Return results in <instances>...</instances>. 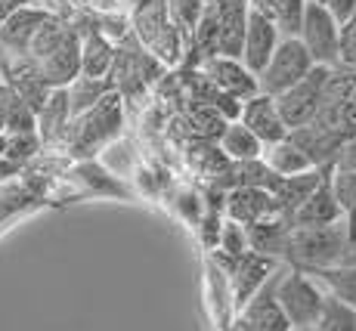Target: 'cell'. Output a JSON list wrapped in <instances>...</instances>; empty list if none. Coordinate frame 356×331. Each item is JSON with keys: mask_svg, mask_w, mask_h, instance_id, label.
Masks as SVG:
<instances>
[{"mask_svg": "<svg viewBox=\"0 0 356 331\" xmlns=\"http://www.w3.org/2000/svg\"><path fill=\"white\" fill-rule=\"evenodd\" d=\"M16 102H19V96L6 84H0V134H6V124H10V115H13V108H16Z\"/></svg>", "mask_w": 356, "mask_h": 331, "instance_id": "37", "label": "cell"}, {"mask_svg": "<svg viewBox=\"0 0 356 331\" xmlns=\"http://www.w3.org/2000/svg\"><path fill=\"white\" fill-rule=\"evenodd\" d=\"M264 161L270 164V170L276 177H298V174H307V170H316L313 161L307 158V152L291 140H282L276 146H266L264 149Z\"/></svg>", "mask_w": 356, "mask_h": 331, "instance_id": "21", "label": "cell"}, {"mask_svg": "<svg viewBox=\"0 0 356 331\" xmlns=\"http://www.w3.org/2000/svg\"><path fill=\"white\" fill-rule=\"evenodd\" d=\"M310 0H260L251 10L264 13L266 19L276 22L282 38H300V25H304V13Z\"/></svg>", "mask_w": 356, "mask_h": 331, "instance_id": "23", "label": "cell"}, {"mask_svg": "<svg viewBox=\"0 0 356 331\" xmlns=\"http://www.w3.org/2000/svg\"><path fill=\"white\" fill-rule=\"evenodd\" d=\"M276 298L294 328H313L323 313L325 288L310 273L291 266V270H279L276 275Z\"/></svg>", "mask_w": 356, "mask_h": 331, "instance_id": "2", "label": "cell"}, {"mask_svg": "<svg viewBox=\"0 0 356 331\" xmlns=\"http://www.w3.org/2000/svg\"><path fill=\"white\" fill-rule=\"evenodd\" d=\"M316 3H319V0H316Z\"/></svg>", "mask_w": 356, "mask_h": 331, "instance_id": "43", "label": "cell"}, {"mask_svg": "<svg viewBox=\"0 0 356 331\" xmlns=\"http://www.w3.org/2000/svg\"><path fill=\"white\" fill-rule=\"evenodd\" d=\"M310 275L325 288V294L350 303V307L356 309V264H341V266L319 270V273H310Z\"/></svg>", "mask_w": 356, "mask_h": 331, "instance_id": "26", "label": "cell"}, {"mask_svg": "<svg viewBox=\"0 0 356 331\" xmlns=\"http://www.w3.org/2000/svg\"><path fill=\"white\" fill-rule=\"evenodd\" d=\"M217 251H220L223 257H229V260H242L245 254L251 251V245H248V229H245L242 223H236V220H227V223H223L220 248H217Z\"/></svg>", "mask_w": 356, "mask_h": 331, "instance_id": "31", "label": "cell"}, {"mask_svg": "<svg viewBox=\"0 0 356 331\" xmlns=\"http://www.w3.org/2000/svg\"><path fill=\"white\" fill-rule=\"evenodd\" d=\"M313 331H356V309L350 307V303L325 294L323 313H319Z\"/></svg>", "mask_w": 356, "mask_h": 331, "instance_id": "27", "label": "cell"}, {"mask_svg": "<svg viewBox=\"0 0 356 331\" xmlns=\"http://www.w3.org/2000/svg\"><path fill=\"white\" fill-rule=\"evenodd\" d=\"M134 3H143V0H134Z\"/></svg>", "mask_w": 356, "mask_h": 331, "instance_id": "42", "label": "cell"}, {"mask_svg": "<svg viewBox=\"0 0 356 331\" xmlns=\"http://www.w3.org/2000/svg\"><path fill=\"white\" fill-rule=\"evenodd\" d=\"M229 331H251V328H248V325H245V322H242V319H238V322H232V328H229Z\"/></svg>", "mask_w": 356, "mask_h": 331, "instance_id": "39", "label": "cell"}, {"mask_svg": "<svg viewBox=\"0 0 356 331\" xmlns=\"http://www.w3.org/2000/svg\"><path fill=\"white\" fill-rule=\"evenodd\" d=\"M217 146L223 149V155H227L229 161H257V158H264V149H266L242 121L229 124Z\"/></svg>", "mask_w": 356, "mask_h": 331, "instance_id": "24", "label": "cell"}, {"mask_svg": "<svg viewBox=\"0 0 356 331\" xmlns=\"http://www.w3.org/2000/svg\"><path fill=\"white\" fill-rule=\"evenodd\" d=\"M227 220H236L245 229L254 223H264L270 217H285L279 208L276 195L270 189H254V186H242V189L227 192Z\"/></svg>", "mask_w": 356, "mask_h": 331, "instance_id": "7", "label": "cell"}, {"mask_svg": "<svg viewBox=\"0 0 356 331\" xmlns=\"http://www.w3.org/2000/svg\"><path fill=\"white\" fill-rule=\"evenodd\" d=\"M115 59H118V53L99 31H90L81 40V74L84 78H106L115 68Z\"/></svg>", "mask_w": 356, "mask_h": 331, "instance_id": "22", "label": "cell"}, {"mask_svg": "<svg viewBox=\"0 0 356 331\" xmlns=\"http://www.w3.org/2000/svg\"><path fill=\"white\" fill-rule=\"evenodd\" d=\"M115 90V81H106V78H84L81 74L72 87H68V99H72V118H81L87 115L90 108H97L108 93Z\"/></svg>", "mask_w": 356, "mask_h": 331, "instance_id": "25", "label": "cell"}, {"mask_svg": "<svg viewBox=\"0 0 356 331\" xmlns=\"http://www.w3.org/2000/svg\"><path fill=\"white\" fill-rule=\"evenodd\" d=\"M68 31H72V29H65V25H59L56 19H50L44 29L34 34V40H31V47H29V53H25V56H31L34 62H44L68 38Z\"/></svg>", "mask_w": 356, "mask_h": 331, "instance_id": "30", "label": "cell"}, {"mask_svg": "<svg viewBox=\"0 0 356 331\" xmlns=\"http://www.w3.org/2000/svg\"><path fill=\"white\" fill-rule=\"evenodd\" d=\"M294 331H313V328H294Z\"/></svg>", "mask_w": 356, "mask_h": 331, "instance_id": "41", "label": "cell"}, {"mask_svg": "<svg viewBox=\"0 0 356 331\" xmlns=\"http://www.w3.org/2000/svg\"><path fill=\"white\" fill-rule=\"evenodd\" d=\"M0 84H3V53H0Z\"/></svg>", "mask_w": 356, "mask_h": 331, "instance_id": "40", "label": "cell"}, {"mask_svg": "<svg viewBox=\"0 0 356 331\" xmlns=\"http://www.w3.org/2000/svg\"><path fill=\"white\" fill-rule=\"evenodd\" d=\"M328 78H332V68L316 65L304 81H300V84H294L291 90H285L282 96H276L279 115H282V121L289 124V130L310 127V124L319 118L323 102H325Z\"/></svg>", "mask_w": 356, "mask_h": 331, "instance_id": "4", "label": "cell"}, {"mask_svg": "<svg viewBox=\"0 0 356 331\" xmlns=\"http://www.w3.org/2000/svg\"><path fill=\"white\" fill-rule=\"evenodd\" d=\"M332 183H334V195H338L341 213H344L347 232H350V241L356 245V174L350 170H332Z\"/></svg>", "mask_w": 356, "mask_h": 331, "instance_id": "29", "label": "cell"}, {"mask_svg": "<svg viewBox=\"0 0 356 331\" xmlns=\"http://www.w3.org/2000/svg\"><path fill=\"white\" fill-rule=\"evenodd\" d=\"M44 81L56 90V87H72L81 78V38L68 31V38L44 62H38Z\"/></svg>", "mask_w": 356, "mask_h": 331, "instance_id": "16", "label": "cell"}, {"mask_svg": "<svg viewBox=\"0 0 356 331\" xmlns=\"http://www.w3.org/2000/svg\"><path fill=\"white\" fill-rule=\"evenodd\" d=\"M189 124H193V134L202 143H220L223 130L229 127V121L223 118L214 106H202V102H195L193 106V112H189Z\"/></svg>", "mask_w": 356, "mask_h": 331, "instance_id": "28", "label": "cell"}, {"mask_svg": "<svg viewBox=\"0 0 356 331\" xmlns=\"http://www.w3.org/2000/svg\"><path fill=\"white\" fill-rule=\"evenodd\" d=\"M332 170H334V168L325 170V177H323V183H319V189L313 192V195L298 208V213L291 217V226H300V229H316V226L344 223V213H341L338 195H334Z\"/></svg>", "mask_w": 356, "mask_h": 331, "instance_id": "12", "label": "cell"}, {"mask_svg": "<svg viewBox=\"0 0 356 331\" xmlns=\"http://www.w3.org/2000/svg\"><path fill=\"white\" fill-rule=\"evenodd\" d=\"M204 3L208 0H168V10L174 16V22L180 25V31H195L198 19L204 13Z\"/></svg>", "mask_w": 356, "mask_h": 331, "instance_id": "32", "label": "cell"}, {"mask_svg": "<svg viewBox=\"0 0 356 331\" xmlns=\"http://www.w3.org/2000/svg\"><path fill=\"white\" fill-rule=\"evenodd\" d=\"M341 65L356 68V16L341 25Z\"/></svg>", "mask_w": 356, "mask_h": 331, "instance_id": "34", "label": "cell"}, {"mask_svg": "<svg viewBox=\"0 0 356 331\" xmlns=\"http://www.w3.org/2000/svg\"><path fill=\"white\" fill-rule=\"evenodd\" d=\"M68 121H72V99H68V87H56L50 99L44 102L38 115V136L44 140H56L68 134Z\"/></svg>", "mask_w": 356, "mask_h": 331, "instance_id": "20", "label": "cell"}, {"mask_svg": "<svg viewBox=\"0 0 356 331\" xmlns=\"http://www.w3.org/2000/svg\"><path fill=\"white\" fill-rule=\"evenodd\" d=\"M242 124L257 136L260 143H264V146H276V143H282V140H289L291 136L289 124H285L282 115H279L276 99L266 96V93H257L254 99L245 102Z\"/></svg>", "mask_w": 356, "mask_h": 331, "instance_id": "10", "label": "cell"}, {"mask_svg": "<svg viewBox=\"0 0 356 331\" xmlns=\"http://www.w3.org/2000/svg\"><path fill=\"white\" fill-rule=\"evenodd\" d=\"M168 3H161V0H143L136 25H140L143 44H149L161 56H177V38L168 25Z\"/></svg>", "mask_w": 356, "mask_h": 331, "instance_id": "15", "label": "cell"}, {"mask_svg": "<svg viewBox=\"0 0 356 331\" xmlns=\"http://www.w3.org/2000/svg\"><path fill=\"white\" fill-rule=\"evenodd\" d=\"M53 16L40 10H16L0 22V47L10 53H29L34 34L44 29Z\"/></svg>", "mask_w": 356, "mask_h": 331, "instance_id": "17", "label": "cell"}, {"mask_svg": "<svg viewBox=\"0 0 356 331\" xmlns=\"http://www.w3.org/2000/svg\"><path fill=\"white\" fill-rule=\"evenodd\" d=\"M202 72L214 81V87L220 93H229L236 99L248 102L260 93V84H257V74L248 72L242 59H232V56H214L202 65Z\"/></svg>", "mask_w": 356, "mask_h": 331, "instance_id": "9", "label": "cell"}, {"mask_svg": "<svg viewBox=\"0 0 356 331\" xmlns=\"http://www.w3.org/2000/svg\"><path fill=\"white\" fill-rule=\"evenodd\" d=\"M300 44L313 62L323 68H338L341 65V25L332 19V13L323 3L310 0L304 13V25H300Z\"/></svg>", "mask_w": 356, "mask_h": 331, "instance_id": "5", "label": "cell"}, {"mask_svg": "<svg viewBox=\"0 0 356 331\" xmlns=\"http://www.w3.org/2000/svg\"><path fill=\"white\" fill-rule=\"evenodd\" d=\"M313 68H316V62L307 53V47L300 44V38H282L279 50L273 53L270 65H266L257 78L260 93L276 99V96H282L285 90H291L294 84H300Z\"/></svg>", "mask_w": 356, "mask_h": 331, "instance_id": "3", "label": "cell"}, {"mask_svg": "<svg viewBox=\"0 0 356 331\" xmlns=\"http://www.w3.org/2000/svg\"><path fill=\"white\" fill-rule=\"evenodd\" d=\"M211 106H214L217 112H220L229 124L242 121V108H245V102H242V99H236V96H229V93H217Z\"/></svg>", "mask_w": 356, "mask_h": 331, "instance_id": "35", "label": "cell"}, {"mask_svg": "<svg viewBox=\"0 0 356 331\" xmlns=\"http://www.w3.org/2000/svg\"><path fill=\"white\" fill-rule=\"evenodd\" d=\"M291 140L307 152V158L313 161V168H334L341 149H344V143L350 140V136L338 134V130H328V127H323V124H310V127L291 130Z\"/></svg>", "mask_w": 356, "mask_h": 331, "instance_id": "14", "label": "cell"}, {"mask_svg": "<svg viewBox=\"0 0 356 331\" xmlns=\"http://www.w3.org/2000/svg\"><path fill=\"white\" fill-rule=\"evenodd\" d=\"M325 170L328 168H316V170H307V174H298V177H282L276 186V202H279V208H282L285 217H294L298 213V208L307 202V198L313 195V192L319 189V183H323V177H325Z\"/></svg>", "mask_w": 356, "mask_h": 331, "instance_id": "19", "label": "cell"}, {"mask_svg": "<svg viewBox=\"0 0 356 331\" xmlns=\"http://www.w3.org/2000/svg\"><path fill=\"white\" fill-rule=\"evenodd\" d=\"M279 44H282V31L276 29V22L266 19L264 13L251 10L248 31H245V44H242V62L248 65V72L260 78V72L270 65V59H273V53L279 50Z\"/></svg>", "mask_w": 356, "mask_h": 331, "instance_id": "6", "label": "cell"}, {"mask_svg": "<svg viewBox=\"0 0 356 331\" xmlns=\"http://www.w3.org/2000/svg\"><path fill=\"white\" fill-rule=\"evenodd\" d=\"M74 121H78L74 124V134H72L74 146H78L81 152H87L90 146H99V143L106 140V136H112L121 124L118 96L108 93L97 108H90L87 115H81V118H74Z\"/></svg>", "mask_w": 356, "mask_h": 331, "instance_id": "11", "label": "cell"}, {"mask_svg": "<svg viewBox=\"0 0 356 331\" xmlns=\"http://www.w3.org/2000/svg\"><path fill=\"white\" fill-rule=\"evenodd\" d=\"M338 25H347L356 16V0H319Z\"/></svg>", "mask_w": 356, "mask_h": 331, "instance_id": "36", "label": "cell"}, {"mask_svg": "<svg viewBox=\"0 0 356 331\" xmlns=\"http://www.w3.org/2000/svg\"><path fill=\"white\" fill-rule=\"evenodd\" d=\"M334 168L356 174V136H350V140L344 143V149H341V155H338V161H334Z\"/></svg>", "mask_w": 356, "mask_h": 331, "instance_id": "38", "label": "cell"}, {"mask_svg": "<svg viewBox=\"0 0 356 331\" xmlns=\"http://www.w3.org/2000/svg\"><path fill=\"white\" fill-rule=\"evenodd\" d=\"M276 275H273V279L266 282L264 288H260L254 298L245 303L242 322L251 331H294L291 319L285 316L282 303H279V298H276Z\"/></svg>", "mask_w": 356, "mask_h": 331, "instance_id": "13", "label": "cell"}, {"mask_svg": "<svg viewBox=\"0 0 356 331\" xmlns=\"http://www.w3.org/2000/svg\"><path fill=\"white\" fill-rule=\"evenodd\" d=\"M276 273H279V260L264 257V254H257V251H248V254H245V257L238 260V264L232 266V273H229L232 300H236V307L245 309V303L254 298V294H257L260 288H264Z\"/></svg>", "mask_w": 356, "mask_h": 331, "instance_id": "8", "label": "cell"}, {"mask_svg": "<svg viewBox=\"0 0 356 331\" xmlns=\"http://www.w3.org/2000/svg\"><path fill=\"white\" fill-rule=\"evenodd\" d=\"M34 149H38V134H6L3 155L13 161H25Z\"/></svg>", "mask_w": 356, "mask_h": 331, "instance_id": "33", "label": "cell"}, {"mask_svg": "<svg viewBox=\"0 0 356 331\" xmlns=\"http://www.w3.org/2000/svg\"><path fill=\"white\" fill-rule=\"evenodd\" d=\"M291 220L289 217H270L264 223L248 226V245L251 251L264 254L273 260H285L289 257V245H291Z\"/></svg>", "mask_w": 356, "mask_h": 331, "instance_id": "18", "label": "cell"}, {"mask_svg": "<svg viewBox=\"0 0 356 331\" xmlns=\"http://www.w3.org/2000/svg\"><path fill=\"white\" fill-rule=\"evenodd\" d=\"M285 260L294 270H304V273H319L341 264H353V241H350V232H347V223L316 226V229L294 226L289 257Z\"/></svg>", "mask_w": 356, "mask_h": 331, "instance_id": "1", "label": "cell"}]
</instances>
